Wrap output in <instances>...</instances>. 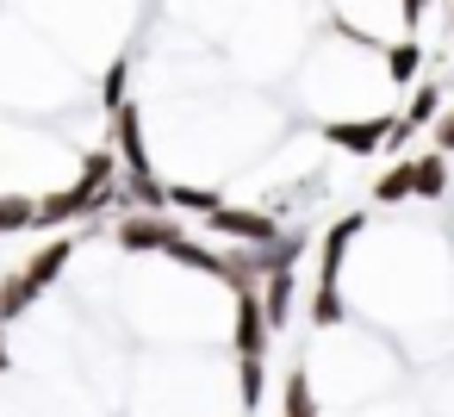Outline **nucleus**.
Returning a JSON list of instances; mask_svg holds the SVG:
<instances>
[{"label":"nucleus","instance_id":"1a4fd4ad","mask_svg":"<svg viewBox=\"0 0 454 417\" xmlns=\"http://www.w3.org/2000/svg\"><path fill=\"white\" fill-rule=\"evenodd\" d=\"M119 156H113V144H100V150H88L82 156V175H75V193H88V200H119Z\"/></svg>","mask_w":454,"mask_h":417},{"label":"nucleus","instance_id":"ddd939ff","mask_svg":"<svg viewBox=\"0 0 454 417\" xmlns=\"http://www.w3.org/2000/svg\"><path fill=\"white\" fill-rule=\"evenodd\" d=\"M168 262H181V268H193V274H212V280H218V262H224V249H212V243H193V237H181V243L168 249Z\"/></svg>","mask_w":454,"mask_h":417},{"label":"nucleus","instance_id":"5701e85b","mask_svg":"<svg viewBox=\"0 0 454 417\" xmlns=\"http://www.w3.org/2000/svg\"><path fill=\"white\" fill-rule=\"evenodd\" d=\"M13 367V349H7V330H0V374H7Z\"/></svg>","mask_w":454,"mask_h":417},{"label":"nucleus","instance_id":"f257e3e1","mask_svg":"<svg viewBox=\"0 0 454 417\" xmlns=\"http://www.w3.org/2000/svg\"><path fill=\"white\" fill-rule=\"evenodd\" d=\"M206 231L224 237V243H237V249H274V243L286 237V224L268 218V212H255V206H218V212L206 218Z\"/></svg>","mask_w":454,"mask_h":417},{"label":"nucleus","instance_id":"2eb2a0df","mask_svg":"<svg viewBox=\"0 0 454 417\" xmlns=\"http://www.w3.org/2000/svg\"><path fill=\"white\" fill-rule=\"evenodd\" d=\"M373 200H380V206L411 200V162H404V156H398L392 169H380V175H373Z\"/></svg>","mask_w":454,"mask_h":417},{"label":"nucleus","instance_id":"4468645a","mask_svg":"<svg viewBox=\"0 0 454 417\" xmlns=\"http://www.w3.org/2000/svg\"><path fill=\"white\" fill-rule=\"evenodd\" d=\"M32 224H38V200L0 193V237H20V231H32Z\"/></svg>","mask_w":454,"mask_h":417},{"label":"nucleus","instance_id":"0eeeda50","mask_svg":"<svg viewBox=\"0 0 454 417\" xmlns=\"http://www.w3.org/2000/svg\"><path fill=\"white\" fill-rule=\"evenodd\" d=\"M106 206H119V200H88V193L63 187V193H44V200H38V224H32V231H44V237L57 231V237H63L69 218H100Z\"/></svg>","mask_w":454,"mask_h":417},{"label":"nucleus","instance_id":"9d476101","mask_svg":"<svg viewBox=\"0 0 454 417\" xmlns=\"http://www.w3.org/2000/svg\"><path fill=\"white\" fill-rule=\"evenodd\" d=\"M448 193V156L429 150V156H411V200H442Z\"/></svg>","mask_w":454,"mask_h":417},{"label":"nucleus","instance_id":"4be33fe9","mask_svg":"<svg viewBox=\"0 0 454 417\" xmlns=\"http://www.w3.org/2000/svg\"><path fill=\"white\" fill-rule=\"evenodd\" d=\"M398 7H404V26H417V20H423V13L435 7V0H398Z\"/></svg>","mask_w":454,"mask_h":417},{"label":"nucleus","instance_id":"6e6552de","mask_svg":"<svg viewBox=\"0 0 454 417\" xmlns=\"http://www.w3.org/2000/svg\"><path fill=\"white\" fill-rule=\"evenodd\" d=\"M69 256H75V237L63 231V237H44V243H38L26 262H20V280L32 287V299H38V293H51V280L69 268Z\"/></svg>","mask_w":454,"mask_h":417},{"label":"nucleus","instance_id":"9b49d317","mask_svg":"<svg viewBox=\"0 0 454 417\" xmlns=\"http://www.w3.org/2000/svg\"><path fill=\"white\" fill-rule=\"evenodd\" d=\"M280 417H317V392H311L305 367H286V380H280Z\"/></svg>","mask_w":454,"mask_h":417},{"label":"nucleus","instance_id":"dca6fc26","mask_svg":"<svg viewBox=\"0 0 454 417\" xmlns=\"http://www.w3.org/2000/svg\"><path fill=\"white\" fill-rule=\"evenodd\" d=\"M218 206H224L218 187H168V212H200V218H212Z\"/></svg>","mask_w":454,"mask_h":417},{"label":"nucleus","instance_id":"f8f14e48","mask_svg":"<svg viewBox=\"0 0 454 417\" xmlns=\"http://www.w3.org/2000/svg\"><path fill=\"white\" fill-rule=\"evenodd\" d=\"M380 57H386V75H392L398 88H411L417 69H423V44H417V38H398V44H386Z\"/></svg>","mask_w":454,"mask_h":417},{"label":"nucleus","instance_id":"20e7f679","mask_svg":"<svg viewBox=\"0 0 454 417\" xmlns=\"http://www.w3.org/2000/svg\"><path fill=\"white\" fill-rule=\"evenodd\" d=\"M361 231H367L361 212H348V218H336V224L324 231V243H317V287L342 293V262H348V243H355Z\"/></svg>","mask_w":454,"mask_h":417},{"label":"nucleus","instance_id":"412c9836","mask_svg":"<svg viewBox=\"0 0 454 417\" xmlns=\"http://www.w3.org/2000/svg\"><path fill=\"white\" fill-rule=\"evenodd\" d=\"M435 150H442V156H454V106L435 119Z\"/></svg>","mask_w":454,"mask_h":417},{"label":"nucleus","instance_id":"7ed1b4c3","mask_svg":"<svg viewBox=\"0 0 454 417\" xmlns=\"http://www.w3.org/2000/svg\"><path fill=\"white\" fill-rule=\"evenodd\" d=\"M113 156H119L125 181L156 175V169H150V144H144V106H119V113H113Z\"/></svg>","mask_w":454,"mask_h":417},{"label":"nucleus","instance_id":"f03ea898","mask_svg":"<svg viewBox=\"0 0 454 417\" xmlns=\"http://www.w3.org/2000/svg\"><path fill=\"white\" fill-rule=\"evenodd\" d=\"M113 237H119V249H131V256H168L187 231H181V218L175 212H125L119 224H113Z\"/></svg>","mask_w":454,"mask_h":417},{"label":"nucleus","instance_id":"aec40b11","mask_svg":"<svg viewBox=\"0 0 454 417\" xmlns=\"http://www.w3.org/2000/svg\"><path fill=\"white\" fill-rule=\"evenodd\" d=\"M237 392H243V405L255 411L262 392H268V361H237Z\"/></svg>","mask_w":454,"mask_h":417},{"label":"nucleus","instance_id":"a211bd4d","mask_svg":"<svg viewBox=\"0 0 454 417\" xmlns=\"http://www.w3.org/2000/svg\"><path fill=\"white\" fill-rule=\"evenodd\" d=\"M100 106H106V113L131 106V63H125V57H119V63L106 69V82H100Z\"/></svg>","mask_w":454,"mask_h":417},{"label":"nucleus","instance_id":"6ab92c4d","mask_svg":"<svg viewBox=\"0 0 454 417\" xmlns=\"http://www.w3.org/2000/svg\"><path fill=\"white\" fill-rule=\"evenodd\" d=\"M342 318H348V305H342V293H330V287H317V293H311V324H317V330H336Z\"/></svg>","mask_w":454,"mask_h":417},{"label":"nucleus","instance_id":"423d86ee","mask_svg":"<svg viewBox=\"0 0 454 417\" xmlns=\"http://www.w3.org/2000/svg\"><path fill=\"white\" fill-rule=\"evenodd\" d=\"M386 131H392V119H330L324 125V144L330 150H348V156H380L386 150Z\"/></svg>","mask_w":454,"mask_h":417},{"label":"nucleus","instance_id":"f3484780","mask_svg":"<svg viewBox=\"0 0 454 417\" xmlns=\"http://www.w3.org/2000/svg\"><path fill=\"white\" fill-rule=\"evenodd\" d=\"M26 305H32V287L20 280V268H13V274H0V330H7L13 318H26Z\"/></svg>","mask_w":454,"mask_h":417},{"label":"nucleus","instance_id":"39448f33","mask_svg":"<svg viewBox=\"0 0 454 417\" xmlns=\"http://www.w3.org/2000/svg\"><path fill=\"white\" fill-rule=\"evenodd\" d=\"M268 311H262V287L255 293H237V324H231V342H237V361H262L268 355Z\"/></svg>","mask_w":454,"mask_h":417}]
</instances>
